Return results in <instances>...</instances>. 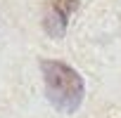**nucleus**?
I'll return each instance as SVG.
<instances>
[{"instance_id":"f257e3e1","label":"nucleus","mask_w":121,"mask_h":118,"mask_svg":"<svg viewBox=\"0 0 121 118\" xmlns=\"http://www.w3.org/2000/svg\"><path fill=\"white\" fill-rule=\"evenodd\" d=\"M40 71L45 80L48 102L59 113H74L86 97V85L81 73L64 62H57V59H43Z\"/></svg>"},{"instance_id":"f03ea898","label":"nucleus","mask_w":121,"mask_h":118,"mask_svg":"<svg viewBox=\"0 0 121 118\" xmlns=\"http://www.w3.org/2000/svg\"><path fill=\"white\" fill-rule=\"evenodd\" d=\"M78 0H48L43 10V28L52 38H62L67 33L69 17L76 12Z\"/></svg>"}]
</instances>
